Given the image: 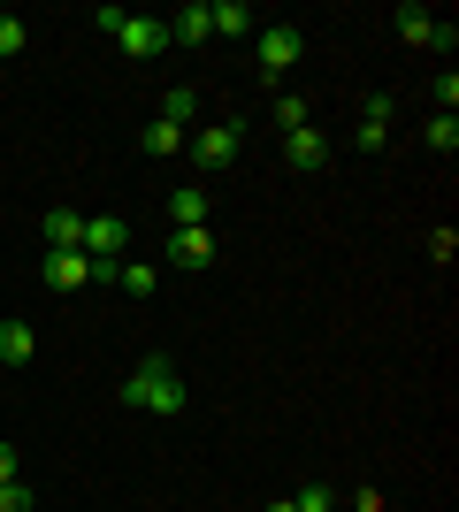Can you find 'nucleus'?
Instances as JSON below:
<instances>
[{
  "label": "nucleus",
  "mask_w": 459,
  "mask_h": 512,
  "mask_svg": "<svg viewBox=\"0 0 459 512\" xmlns=\"http://www.w3.org/2000/svg\"><path fill=\"white\" fill-rule=\"evenodd\" d=\"M123 406H131V413H161V421H176V413L192 406V398H184V375H176L169 360H138V367H131V383H123Z\"/></svg>",
  "instance_id": "1"
},
{
  "label": "nucleus",
  "mask_w": 459,
  "mask_h": 512,
  "mask_svg": "<svg viewBox=\"0 0 459 512\" xmlns=\"http://www.w3.org/2000/svg\"><path fill=\"white\" fill-rule=\"evenodd\" d=\"M253 39H261V85H284L291 69H299V54H306V31L299 23H268Z\"/></svg>",
  "instance_id": "2"
},
{
  "label": "nucleus",
  "mask_w": 459,
  "mask_h": 512,
  "mask_svg": "<svg viewBox=\"0 0 459 512\" xmlns=\"http://www.w3.org/2000/svg\"><path fill=\"white\" fill-rule=\"evenodd\" d=\"M77 253L115 268V260H131V222L123 214H85V237H77Z\"/></svg>",
  "instance_id": "3"
},
{
  "label": "nucleus",
  "mask_w": 459,
  "mask_h": 512,
  "mask_svg": "<svg viewBox=\"0 0 459 512\" xmlns=\"http://www.w3.org/2000/svg\"><path fill=\"white\" fill-rule=\"evenodd\" d=\"M238 146H245V123H199L192 138H184V153H192L199 169H230Z\"/></svg>",
  "instance_id": "4"
},
{
  "label": "nucleus",
  "mask_w": 459,
  "mask_h": 512,
  "mask_svg": "<svg viewBox=\"0 0 459 512\" xmlns=\"http://www.w3.org/2000/svg\"><path fill=\"white\" fill-rule=\"evenodd\" d=\"M115 46H123L131 62H153V54H169V16H123Z\"/></svg>",
  "instance_id": "5"
},
{
  "label": "nucleus",
  "mask_w": 459,
  "mask_h": 512,
  "mask_svg": "<svg viewBox=\"0 0 459 512\" xmlns=\"http://www.w3.org/2000/svg\"><path fill=\"white\" fill-rule=\"evenodd\" d=\"M39 276H46V291H62V299H69V291H85V283H92V260L85 253H46Z\"/></svg>",
  "instance_id": "6"
},
{
  "label": "nucleus",
  "mask_w": 459,
  "mask_h": 512,
  "mask_svg": "<svg viewBox=\"0 0 459 512\" xmlns=\"http://www.w3.org/2000/svg\"><path fill=\"white\" fill-rule=\"evenodd\" d=\"M284 161H291L299 176H314V169L329 161V138H322L314 123H306V130H291V138H284Z\"/></svg>",
  "instance_id": "7"
},
{
  "label": "nucleus",
  "mask_w": 459,
  "mask_h": 512,
  "mask_svg": "<svg viewBox=\"0 0 459 512\" xmlns=\"http://www.w3.org/2000/svg\"><path fill=\"white\" fill-rule=\"evenodd\" d=\"M46 253H77V237H85V214L77 207H46Z\"/></svg>",
  "instance_id": "8"
},
{
  "label": "nucleus",
  "mask_w": 459,
  "mask_h": 512,
  "mask_svg": "<svg viewBox=\"0 0 459 512\" xmlns=\"http://www.w3.org/2000/svg\"><path fill=\"white\" fill-rule=\"evenodd\" d=\"M207 23H215V39H245V31H261V16H253L245 0H207Z\"/></svg>",
  "instance_id": "9"
},
{
  "label": "nucleus",
  "mask_w": 459,
  "mask_h": 512,
  "mask_svg": "<svg viewBox=\"0 0 459 512\" xmlns=\"http://www.w3.org/2000/svg\"><path fill=\"white\" fill-rule=\"evenodd\" d=\"M207 39H215L207 0H192V8H176V16H169V46H207Z\"/></svg>",
  "instance_id": "10"
},
{
  "label": "nucleus",
  "mask_w": 459,
  "mask_h": 512,
  "mask_svg": "<svg viewBox=\"0 0 459 512\" xmlns=\"http://www.w3.org/2000/svg\"><path fill=\"white\" fill-rule=\"evenodd\" d=\"M383 138H391V100H368V107H360L352 146H360V153H383Z\"/></svg>",
  "instance_id": "11"
},
{
  "label": "nucleus",
  "mask_w": 459,
  "mask_h": 512,
  "mask_svg": "<svg viewBox=\"0 0 459 512\" xmlns=\"http://www.w3.org/2000/svg\"><path fill=\"white\" fill-rule=\"evenodd\" d=\"M169 260H176V268H215V237H207V230H176Z\"/></svg>",
  "instance_id": "12"
},
{
  "label": "nucleus",
  "mask_w": 459,
  "mask_h": 512,
  "mask_svg": "<svg viewBox=\"0 0 459 512\" xmlns=\"http://www.w3.org/2000/svg\"><path fill=\"white\" fill-rule=\"evenodd\" d=\"M169 222H176V230H207V192H199V184L169 192Z\"/></svg>",
  "instance_id": "13"
},
{
  "label": "nucleus",
  "mask_w": 459,
  "mask_h": 512,
  "mask_svg": "<svg viewBox=\"0 0 459 512\" xmlns=\"http://www.w3.org/2000/svg\"><path fill=\"white\" fill-rule=\"evenodd\" d=\"M161 123H176L184 138H192V123H199V92H192V85H169V100H161Z\"/></svg>",
  "instance_id": "14"
},
{
  "label": "nucleus",
  "mask_w": 459,
  "mask_h": 512,
  "mask_svg": "<svg viewBox=\"0 0 459 512\" xmlns=\"http://www.w3.org/2000/svg\"><path fill=\"white\" fill-rule=\"evenodd\" d=\"M31 352H39V337H31V321H0V360H8V367H23Z\"/></svg>",
  "instance_id": "15"
},
{
  "label": "nucleus",
  "mask_w": 459,
  "mask_h": 512,
  "mask_svg": "<svg viewBox=\"0 0 459 512\" xmlns=\"http://www.w3.org/2000/svg\"><path fill=\"white\" fill-rule=\"evenodd\" d=\"M153 283L161 276H153L146 260H115V291H123V299H153Z\"/></svg>",
  "instance_id": "16"
},
{
  "label": "nucleus",
  "mask_w": 459,
  "mask_h": 512,
  "mask_svg": "<svg viewBox=\"0 0 459 512\" xmlns=\"http://www.w3.org/2000/svg\"><path fill=\"white\" fill-rule=\"evenodd\" d=\"M398 39L406 46H437V16H429V8H398Z\"/></svg>",
  "instance_id": "17"
},
{
  "label": "nucleus",
  "mask_w": 459,
  "mask_h": 512,
  "mask_svg": "<svg viewBox=\"0 0 459 512\" xmlns=\"http://www.w3.org/2000/svg\"><path fill=\"white\" fill-rule=\"evenodd\" d=\"M306 123H314V107H306V92H284V100H276V130L291 138V130H306Z\"/></svg>",
  "instance_id": "18"
},
{
  "label": "nucleus",
  "mask_w": 459,
  "mask_h": 512,
  "mask_svg": "<svg viewBox=\"0 0 459 512\" xmlns=\"http://www.w3.org/2000/svg\"><path fill=\"white\" fill-rule=\"evenodd\" d=\"M138 146H146V153H184V130H176V123H161V115H153V123H146V138H138Z\"/></svg>",
  "instance_id": "19"
},
{
  "label": "nucleus",
  "mask_w": 459,
  "mask_h": 512,
  "mask_svg": "<svg viewBox=\"0 0 459 512\" xmlns=\"http://www.w3.org/2000/svg\"><path fill=\"white\" fill-rule=\"evenodd\" d=\"M421 146H437V153H452V146H459V115H437V123L421 130Z\"/></svg>",
  "instance_id": "20"
},
{
  "label": "nucleus",
  "mask_w": 459,
  "mask_h": 512,
  "mask_svg": "<svg viewBox=\"0 0 459 512\" xmlns=\"http://www.w3.org/2000/svg\"><path fill=\"white\" fill-rule=\"evenodd\" d=\"M291 505H299V512H337V490H329V482H306Z\"/></svg>",
  "instance_id": "21"
},
{
  "label": "nucleus",
  "mask_w": 459,
  "mask_h": 512,
  "mask_svg": "<svg viewBox=\"0 0 459 512\" xmlns=\"http://www.w3.org/2000/svg\"><path fill=\"white\" fill-rule=\"evenodd\" d=\"M23 39H31V31H23V23L0 8V62H8V54H23Z\"/></svg>",
  "instance_id": "22"
},
{
  "label": "nucleus",
  "mask_w": 459,
  "mask_h": 512,
  "mask_svg": "<svg viewBox=\"0 0 459 512\" xmlns=\"http://www.w3.org/2000/svg\"><path fill=\"white\" fill-rule=\"evenodd\" d=\"M0 512H31V490H23V482H0Z\"/></svg>",
  "instance_id": "23"
},
{
  "label": "nucleus",
  "mask_w": 459,
  "mask_h": 512,
  "mask_svg": "<svg viewBox=\"0 0 459 512\" xmlns=\"http://www.w3.org/2000/svg\"><path fill=\"white\" fill-rule=\"evenodd\" d=\"M452 107H459V77L444 69V77H437V115H452Z\"/></svg>",
  "instance_id": "24"
},
{
  "label": "nucleus",
  "mask_w": 459,
  "mask_h": 512,
  "mask_svg": "<svg viewBox=\"0 0 459 512\" xmlns=\"http://www.w3.org/2000/svg\"><path fill=\"white\" fill-rule=\"evenodd\" d=\"M0 482H16V444H0Z\"/></svg>",
  "instance_id": "25"
},
{
  "label": "nucleus",
  "mask_w": 459,
  "mask_h": 512,
  "mask_svg": "<svg viewBox=\"0 0 459 512\" xmlns=\"http://www.w3.org/2000/svg\"><path fill=\"white\" fill-rule=\"evenodd\" d=\"M261 512H299V505H291V497H276V505H261Z\"/></svg>",
  "instance_id": "26"
}]
</instances>
